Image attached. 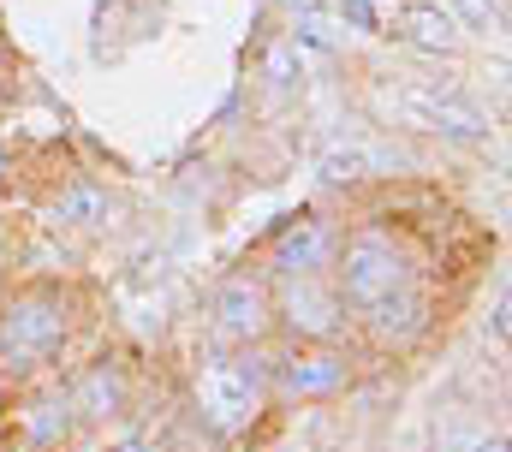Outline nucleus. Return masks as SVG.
<instances>
[{
	"label": "nucleus",
	"instance_id": "1",
	"mask_svg": "<svg viewBox=\"0 0 512 452\" xmlns=\"http://www.w3.org/2000/svg\"><path fill=\"white\" fill-rule=\"evenodd\" d=\"M191 393H197V417L215 435H245L262 417V405H268V375L251 357H215V363L197 369Z\"/></svg>",
	"mask_w": 512,
	"mask_h": 452
},
{
	"label": "nucleus",
	"instance_id": "2",
	"mask_svg": "<svg viewBox=\"0 0 512 452\" xmlns=\"http://www.w3.org/2000/svg\"><path fill=\"white\" fill-rule=\"evenodd\" d=\"M382 108L411 125V131H435L447 143H483L489 137V113L477 108L471 96L459 90H441V84H399V90H382Z\"/></svg>",
	"mask_w": 512,
	"mask_h": 452
},
{
	"label": "nucleus",
	"instance_id": "3",
	"mask_svg": "<svg viewBox=\"0 0 512 452\" xmlns=\"http://www.w3.org/2000/svg\"><path fill=\"white\" fill-rule=\"evenodd\" d=\"M334 274H340V298H346L352 310H370V304H382V298H393V292L411 286L405 250H393V244L376 238V232L352 238V244L334 256Z\"/></svg>",
	"mask_w": 512,
	"mask_h": 452
},
{
	"label": "nucleus",
	"instance_id": "4",
	"mask_svg": "<svg viewBox=\"0 0 512 452\" xmlns=\"http://www.w3.org/2000/svg\"><path fill=\"white\" fill-rule=\"evenodd\" d=\"M60 339H66V304L54 292H24L0 310V363H12V369L54 357Z\"/></svg>",
	"mask_w": 512,
	"mask_h": 452
},
{
	"label": "nucleus",
	"instance_id": "5",
	"mask_svg": "<svg viewBox=\"0 0 512 452\" xmlns=\"http://www.w3.org/2000/svg\"><path fill=\"white\" fill-rule=\"evenodd\" d=\"M280 316L304 339H334L346 328V298L322 286V274H280Z\"/></svg>",
	"mask_w": 512,
	"mask_h": 452
},
{
	"label": "nucleus",
	"instance_id": "6",
	"mask_svg": "<svg viewBox=\"0 0 512 452\" xmlns=\"http://www.w3.org/2000/svg\"><path fill=\"white\" fill-rule=\"evenodd\" d=\"M274 375H280V393H292V399H334L352 381V363H346V351H334L328 339H316L310 351L280 357Z\"/></svg>",
	"mask_w": 512,
	"mask_h": 452
},
{
	"label": "nucleus",
	"instance_id": "7",
	"mask_svg": "<svg viewBox=\"0 0 512 452\" xmlns=\"http://www.w3.org/2000/svg\"><path fill=\"white\" fill-rule=\"evenodd\" d=\"M268 250H274V268L280 274H322L340 256V232L322 221V215H298V221H286L274 232Z\"/></svg>",
	"mask_w": 512,
	"mask_h": 452
},
{
	"label": "nucleus",
	"instance_id": "8",
	"mask_svg": "<svg viewBox=\"0 0 512 452\" xmlns=\"http://www.w3.org/2000/svg\"><path fill=\"white\" fill-rule=\"evenodd\" d=\"M268 316H274V298H268L256 280H227V286L215 292V322H221V334L262 339L268 334Z\"/></svg>",
	"mask_w": 512,
	"mask_h": 452
},
{
	"label": "nucleus",
	"instance_id": "9",
	"mask_svg": "<svg viewBox=\"0 0 512 452\" xmlns=\"http://www.w3.org/2000/svg\"><path fill=\"white\" fill-rule=\"evenodd\" d=\"M399 36L411 48H423V54H459V42H465V30L453 24V12L435 6V0H411L399 12Z\"/></svg>",
	"mask_w": 512,
	"mask_h": 452
},
{
	"label": "nucleus",
	"instance_id": "10",
	"mask_svg": "<svg viewBox=\"0 0 512 452\" xmlns=\"http://www.w3.org/2000/svg\"><path fill=\"white\" fill-rule=\"evenodd\" d=\"M364 322H370V334L382 339V345H399V339L423 334V298H417V286H405V292H393L382 304H370Z\"/></svg>",
	"mask_w": 512,
	"mask_h": 452
},
{
	"label": "nucleus",
	"instance_id": "11",
	"mask_svg": "<svg viewBox=\"0 0 512 452\" xmlns=\"http://www.w3.org/2000/svg\"><path fill=\"white\" fill-rule=\"evenodd\" d=\"M72 411H84V417H120V411H126V381H120V369H90V375L78 381V393H72Z\"/></svg>",
	"mask_w": 512,
	"mask_h": 452
},
{
	"label": "nucleus",
	"instance_id": "12",
	"mask_svg": "<svg viewBox=\"0 0 512 452\" xmlns=\"http://www.w3.org/2000/svg\"><path fill=\"white\" fill-rule=\"evenodd\" d=\"M108 215H114V197L102 185H72L54 203V221H66V226H102Z\"/></svg>",
	"mask_w": 512,
	"mask_h": 452
},
{
	"label": "nucleus",
	"instance_id": "13",
	"mask_svg": "<svg viewBox=\"0 0 512 452\" xmlns=\"http://www.w3.org/2000/svg\"><path fill=\"white\" fill-rule=\"evenodd\" d=\"M447 12H453V24H465L471 36H501V30H507V0H453Z\"/></svg>",
	"mask_w": 512,
	"mask_h": 452
},
{
	"label": "nucleus",
	"instance_id": "14",
	"mask_svg": "<svg viewBox=\"0 0 512 452\" xmlns=\"http://www.w3.org/2000/svg\"><path fill=\"white\" fill-rule=\"evenodd\" d=\"M72 399H36L30 405V441L36 447H54V441H66V429H72Z\"/></svg>",
	"mask_w": 512,
	"mask_h": 452
},
{
	"label": "nucleus",
	"instance_id": "15",
	"mask_svg": "<svg viewBox=\"0 0 512 452\" xmlns=\"http://www.w3.org/2000/svg\"><path fill=\"white\" fill-rule=\"evenodd\" d=\"M364 167H370V155H364V149H328V155H322V179H334V185L364 179Z\"/></svg>",
	"mask_w": 512,
	"mask_h": 452
},
{
	"label": "nucleus",
	"instance_id": "16",
	"mask_svg": "<svg viewBox=\"0 0 512 452\" xmlns=\"http://www.w3.org/2000/svg\"><path fill=\"white\" fill-rule=\"evenodd\" d=\"M268 78H274L280 90H292V84L304 78V54H298V42H286V48L268 54Z\"/></svg>",
	"mask_w": 512,
	"mask_h": 452
},
{
	"label": "nucleus",
	"instance_id": "17",
	"mask_svg": "<svg viewBox=\"0 0 512 452\" xmlns=\"http://www.w3.org/2000/svg\"><path fill=\"white\" fill-rule=\"evenodd\" d=\"M346 18H352L358 30H376V6H370V0H346Z\"/></svg>",
	"mask_w": 512,
	"mask_h": 452
},
{
	"label": "nucleus",
	"instance_id": "18",
	"mask_svg": "<svg viewBox=\"0 0 512 452\" xmlns=\"http://www.w3.org/2000/svg\"><path fill=\"white\" fill-rule=\"evenodd\" d=\"M114 452H155V447H149V441H120Z\"/></svg>",
	"mask_w": 512,
	"mask_h": 452
},
{
	"label": "nucleus",
	"instance_id": "19",
	"mask_svg": "<svg viewBox=\"0 0 512 452\" xmlns=\"http://www.w3.org/2000/svg\"><path fill=\"white\" fill-rule=\"evenodd\" d=\"M483 452H507V441H495V447H483Z\"/></svg>",
	"mask_w": 512,
	"mask_h": 452
},
{
	"label": "nucleus",
	"instance_id": "20",
	"mask_svg": "<svg viewBox=\"0 0 512 452\" xmlns=\"http://www.w3.org/2000/svg\"><path fill=\"white\" fill-rule=\"evenodd\" d=\"M0 179H6V149H0Z\"/></svg>",
	"mask_w": 512,
	"mask_h": 452
},
{
	"label": "nucleus",
	"instance_id": "21",
	"mask_svg": "<svg viewBox=\"0 0 512 452\" xmlns=\"http://www.w3.org/2000/svg\"><path fill=\"white\" fill-rule=\"evenodd\" d=\"M0 411H6V381H0Z\"/></svg>",
	"mask_w": 512,
	"mask_h": 452
}]
</instances>
